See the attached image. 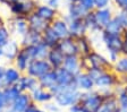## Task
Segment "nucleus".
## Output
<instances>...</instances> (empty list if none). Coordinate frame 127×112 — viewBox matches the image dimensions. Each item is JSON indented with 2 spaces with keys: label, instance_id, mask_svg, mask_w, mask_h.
Returning <instances> with one entry per match:
<instances>
[{
  "label": "nucleus",
  "instance_id": "nucleus-28",
  "mask_svg": "<svg viewBox=\"0 0 127 112\" xmlns=\"http://www.w3.org/2000/svg\"><path fill=\"white\" fill-rule=\"evenodd\" d=\"M69 112H84V111H83L82 107H81L78 103H76V104H74V105L69 107Z\"/></svg>",
  "mask_w": 127,
  "mask_h": 112
},
{
  "label": "nucleus",
  "instance_id": "nucleus-3",
  "mask_svg": "<svg viewBox=\"0 0 127 112\" xmlns=\"http://www.w3.org/2000/svg\"><path fill=\"white\" fill-rule=\"evenodd\" d=\"M89 74L94 80V86L96 90H106V88H115L119 85L118 82V75L114 70H95L91 69L89 70Z\"/></svg>",
  "mask_w": 127,
  "mask_h": 112
},
{
  "label": "nucleus",
  "instance_id": "nucleus-26",
  "mask_svg": "<svg viewBox=\"0 0 127 112\" xmlns=\"http://www.w3.org/2000/svg\"><path fill=\"white\" fill-rule=\"evenodd\" d=\"M16 103H17V110L23 111V110H25V108L27 105V97L26 96H19L17 101H16Z\"/></svg>",
  "mask_w": 127,
  "mask_h": 112
},
{
  "label": "nucleus",
  "instance_id": "nucleus-19",
  "mask_svg": "<svg viewBox=\"0 0 127 112\" xmlns=\"http://www.w3.org/2000/svg\"><path fill=\"white\" fill-rule=\"evenodd\" d=\"M112 70L117 75H127V56H119V58L114 62Z\"/></svg>",
  "mask_w": 127,
  "mask_h": 112
},
{
  "label": "nucleus",
  "instance_id": "nucleus-29",
  "mask_svg": "<svg viewBox=\"0 0 127 112\" xmlns=\"http://www.w3.org/2000/svg\"><path fill=\"white\" fill-rule=\"evenodd\" d=\"M59 1H60V0H48V5L56 9V8H58Z\"/></svg>",
  "mask_w": 127,
  "mask_h": 112
},
{
  "label": "nucleus",
  "instance_id": "nucleus-21",
  "mask_svg": "<svg viewBox=\"0 0 127 112\" xmlns=\"http://www.w3.org/2000/svg\"><path fill=\"white\" fill-rule=\"evenodd\" d=\"M41 83L43 84L44 87L52 88L53 86L57 85V76H56V71H49L41 76Z\"/></svg>",
  "mask_w": 127,
  "mask_h": 112
},
{
  "label": "nucleus",
  "instance_id": "nucleus-24",
  "mask_svg": "<svg viewBox=\"0 0 127 112\" xmlns=\"http://www.w3.org/2000/svg\"><path fill=\"white\" fill-rule=\"evenodd\" d=\"M112 6L119 10H127V0H112Z\"/></svg>",
  "mask_w": 127,
  "mask_h": 112
},
{
  "label": "nucleus",
  "instance_id": "nucleus-8",
  "mask_svg": "<svg viewBox=\"0 0 127 112\" xmlns=\"http://www.w3.org/2000/svg\"><path fill=\"white\" fill-rule=\"evenodd\" d=\"M74 84L76 86L77 90H79L81 92H87V91H92L94 90V80L91 77V75L87 71L83 70L79 74H77L75 76Z\"/></svg>",
  "mask_w": 127,
  "mask_h": 112
},
{
  "label": "nucleus",
  "instance_id": "nucleus-1",
  "mask_svg": "<svg viewBox=\"0 0 127 112\" xmlns=\"http://www.w3.org/2000/svg\"><path fill=\"white\" fill-rule=\"evenodd\" d=\"M100 39L108 52V59L114 64L119 58V56H122L124 36L123 34H111L106 31H102L100 33Z\"/></svg>",
  "mask_w": 127,
  "mask_h": 112
},
{
  "label": "nucleus",
  "instance_id": "nucleus-18",
  "mask_svg": "<svg viewBox=\"0 0 127 112\" xmlns=\"http://www.w3.org/2000/svg\"><path fill=\"white\" fill-rule=\"evenodd\" d=\"M124 29L125 28L123 27V25L119 23V21L114 15V17H112L111 21L107 24V26L103 28V31H106V32H108V33H111V34H123Z\"/></svg>",
  "mask_w": 127,
  "mask_h": 112
},
{
  "label": "nucleus",
  "instance_id": "nucleus-11",
  "mask_svg": "<svg viewBox=\"0 0 127 112\" xmlns=\"http://www.w3.org/2000/svg\"><path fill=\"white\" fill-rule=\"evenodd\" d=\"M56 76H57V84L58 85L64 86V87H69V86L75 85V76L67 69H65L64 67L56 69Z\"/></svg>",
  "mask_w": 127,
  "mask_h": 112
},
{
  "label": "nucleus",
  "instance_id": "nucleus-14",
  "mask_svg": "<svg viewBox=\"0 0 127 112\" xmlns=\"http://www.w3.org/2000/svg\"><path fill=\"white\" fill-rule=\"evenodd\" d=\"M77 44H78V49H79V57H85L87 54L93 51V43L92 40L87 35L84 36L77 37L76 39Z\"/></svg>",
  "mask_w": 127,
  "mask_h": 112
},
{
  "label": "nucleus",
  "instance_id": "nucleus-30",
  "mask_svg": "<svg viewBox=\"0 0 127 112\" xmlns=\"http://www.w3.org/2000/svg\"><path fill=\"white\" fill-rule=\"evenodd\" d=\"M122 54H123V56H127V37H124V43H123Z\"/></svg>",
  "mask_w": 127,
  "mask_h": 112
},
{
  "label": "nucleus",
  "instance_id": "nucleus-9",
  "mask_svg": "<svg viewBox=\"0 0 127 112\" xmlns=\"http://www.w3.org/2000/svg\"><path fill=\"white\" fill-rule=\"evenodd\" d=\"M68 25H69V35L75 37V39L87 35V33H89V29H87V26L85 24L84 18L69 21Z\"/></svg>",
  "mask_w": 127,
  "mask_h": 112
},
{
  "label": "nucleus",
  "instance_id": "nucleus-33",
  "mask_svg": "<svg viewBox=\"0 0 127 112\" xmlns=\"http://www.w3.org/2000/svg\"><path fill=\"white\" fill-rule=\"evenodd\" d=\"M79 1H81V0H67V2H79Z\"/></svg>",
  "mask_w": 127,
  "mask_h": 112
},
{
  "label": "nucleus",
  "instance_id": "nucleus-5",
  "mask_svg": "<svg viewBox=\"0 0 127 112\" xmlns=\"http://www.w3.org/2000/svg\"><path fill=\"white\" fill-rule=\"evenodd\" d=\"M81 93L82 92L77 90L75 85L69 86V87L64 88L59 93L55 94L56 101L60 107H71V105L78 103Z\"/></svg>",
  "mask_w": 127,
  "mask_h": 112
},
{
  "label": "nucleus",
  "instance_id": "nucleus-15",
  "mask_svg": "<svg viewBox=\"0 0 127 112\" xmlns=\"http://www.w3.org/2000/svg\"><path fill=\"white\" fill-rule=\"evenodd\" d=\"M50 69V64H48L45 61H33L30 66V72L34 76H37V77H41L44 74L49 72Z\"/></svg>",
  "mask_w": 127,
  "mask_h": 112
},
{
  "label": "nucleus",
  "instance_id": "nucleus-2",
  "mask_svg": "<svg viewBox=\"0 0 127 112\" xmlns=\"http://www.w3.org/2000/svg\"><path fill=\"white\" fill-rule=\"evenodd\" d=\"M81 58H82L83 70L85 71H89L91 69L106 71V70H112L114 68V64L109 60L108 57H104L103 54L99 53L94 50L90 52L87 56L81 57Z\"/></svg>",
  "mask_w": 127,
  "mask_h": 112
},
{
  "label": "nucleus",
  "instance_id": "nucleus-16",
  "mask_svg": "<svg viewBox=\"0 0 127 112\" xmlns=\"http://www.w3.org/2000/svg\"><path fill=\"white\" fill-rule=\"evenodd\" d=\"M35 14H36L39 17H41L43 21H45V22L53 21V19H55V17H56V15H57L56 9L52 8V7H50L49 5H41V6H39V7L36 8Z\"/></svg>",
  "mask_w": 127,
  "mask_h": 112
},
{
  "label": "nucleus",
  "instance_id": "nucleus-20",
  "mask_svg": "<svg viewBox=\"0 0 127 112\" xmlns=\"http://www.w3.org/2000/svg\"><path fill=\"white\" fill-rule=\"evenodd\" d=\"M44 41L49 44V45L51 46H57V44H58V42L60 41V39H59V36L55 33V31L52 29V27H47V28L44 29ZM44 42V43H45Z\"/></svg>",
  "mask_w": 127,
  "mask_h": 112
},
{
  "label": "nucleus",
  "instance_id": "nucleus-25",
  "mask_svg": "<svg viewBox=\"0 0 127 112\" xmlns=\"http://www.w3.org/2000/svg\"><path fill=\"white\" fill-rule=\"evenodd\" d=\"M79 3L86 9L87 11H92L95 9V5H94V0H81Z\"/></svg>",
  "mask_w": 127,
  "mask_h": 112
},
{
  "label": "nucleus",
  "instance_id": "nucleus-4",
  "mask_svg": "<svg viewBox=\"0 0 127 112\" xmlns=\"http://www.w3.org/2000/svg\"><path fill=\"white\" fill-rule=\"evenodd\" d=\"M103 102V95L99 90L94 88L92 91L82 92L78 104L84 112H98Z\"/></svg>",
  "mask_w": 127,
  "mask_h": 112
},
{
  "label": "nucleus",
  "instance_id": "nucleus-22",
  "mask_svg": "<svg viewBox=\"0 0 127 112\" xmlns=\"http://www.w3.org/2000/svg\"><path fill=\"white\" fill-rule=\"evenodd\" d=\"M115 17L119 21V23L123 25L125 29L127 28V10H119L117 9L115 11Z\"/></svg>",
  "mask_w": 127,
  "mask_h": 112
},
{
  "label": "nucleus",
  "instance_id": "nucleus-32",
  "mask_svg": "<svg viewBox=\"0 0 127 112\" xmlns=\"http://www.w3.org/2000/svg\"><path fill=\"white\" fill-rule=\"evenodd\" d=\"M116 112H127V109H124V108H118L116 110Z\"/></svg>",
  "mask_w": 127,
  "mask_h": 112
},
{
  "label": "nucleus",
  "instance_id": "nucleus-35",
  "mask_svg": "<svg viewBox=\"0 0 127 112\" xmlns=\"http://www.w3.org/2000/svg\"><path fill=\"white\" fill-rule=\"evenodd\" d=\"M14 2H18V1H22V0H13Z\"/></svg>",
  "mask_w": 127,
  "mask_h": 112
},
{
  "label": "nucleus",
  "instance_id": "nucleus-17",
  "mask_svg": "<svg viewBox=\"0 0 127 112\" xmlns=\"http://www.w3.org/2000/svg\"><path fill=\"white\" fill-rule=\"evenodd\" d=\"M64 60H65V54H64L57 46H55V49L49 53V61H50V65L55 69H58V68L63 67Z\"/></svg>",
  "mask_w": 127,
  "mask_h": 112
},
{
  "label": "nucleus",
  "instance_id": "nucleus-7",
  "mask_svg": "<svg viewBox=\"0 0 127 112\" xmlns=\"http://www.w3.org/2000/svg\"><path fill=\"white\" fill-rule=\"evenodd\" d=\"M93 15H94V19L98 27L101 31H103V28L107 26V24L114 17L115 10L112 8V6H109V7H106V8L94 9L93 10Z\"/></svg>",
  "mask_w": 127,
  "mask_h": 112
},
{
  "label": "nucleus",
  "instance_id": "nucleus-13",
  "mask_svg": "<svg viewBox=\"0 0 127 112\" xmlns=\"http://www.w3.org/2000/svg\"><path fill=\"white\" fill-rule=\"evenodd\" d=\"M52 29L55 33L59 36V39H65V37L69 36V25L67 19H57L53 21L52 25H51Z\"/></svg>",
  "mask_w": 127,
  "mask_h": 112
},
{
  "label": "nucleus",
  "instance_id": "nucleus-31",
  "mask_svg": "<svg viewBox=\"0 0 127 112\" xmlns=\"http://www.w3.org/2000/svg\"><path fill=\"white\" fill-rule=\"evenodd\" d=\"M25 112H39V111H37L34 107H31V108H29V109L25 110Z\"/></svg>",
  "mask_w": 127,
  "mask_h": 112
},
{
  "label": "nucleus",
  "instance_id": "nucleus-36",
  "mask_svg": "<svg viewBox=\"0 0 127 112\" xmlns=\"http://www.w3.org/2000/svg\"><path fill=\"white\" fill-rule=\"evenodd\" d=\"M47 1H48V0H47Z\"/></svg>",
  "mask_w": 127,
  "mask_h": 112
},
{
  "label": "nucleus",
  "instance_id": "nucleus-27",
  "mask_svg": "<svg viewBox=\"0 0 127 112\" xmlns=\"http://www.w3.org/2000/svg\"><path fill=\"white\" fill-rule=\"evenodd\" d=\"M35 94H36V99L39 100V101H47V100L51 99V95H50V94H47V93H44V92L37 91Z\"/></svg>",
  "mask_w": 127,
  "mask_h": 112
},
{
  "label": "nucleus",
  "instance_id": "nucleus-6",
  "mask_svg": "<svg viewBox=\"0 0 127 112\" xmlns=\"http://www.w3.org/2000/svg\"><path fill=\"white\" fill-rule=\"evenodd\" d=\"M57 48L66 56H79V49L78 44L75 37L67 36L65 39H61L57 44Z\"/></svg>",
  "mask_w": 127,
  "mask_h": 112
},
{
  "label": "nucleus",
  "instance_id": "nucleus-23",
  "mask_svg": "<svg viewBox=\"0 0 127 112\" xmlns=\"http://www.w3.org/2000/svg\"><path fill=\"white\" fill-rule=\"evenodd\" d=\"M95 9L106 8L109 6H112V0H94Z\"/></svg>",
  "mask_w": 127,
  "mask_h": 112
},
{
  "label": "nucleus",
  "instance_id": "nucleus-10",
  "mask_svg": "<svg viewBox=\"0 0 127 112\" xmlns=\"http://www.w3.org/2000/svg\"><path fill=\"white\" fill-rule=\"evenodd\" d=\"M63 67L68 70L69 72H71L74 76H76L77 74L83 71L82 58L79 56H66Z\"/></svg>",
  "mask_w": 127,
  "mask_h": 112
},
{
  "label": "nucleus",
  "instance_id": "nucleus-34",
  "mask_svg": "<svg viewBox=\"0 0 127 112\" xmlns=\"http://www.w3.org/2000/svg\"><path fill=\"white\" fill-rule=\"evenodd\" d=\"M123 36H124V37H127V28L124 29V32H123Z\"/></svg>",
  "mask_w": 127,
  "mask_h": 112
},
{
  "label": "nucleus",
  "instance_id": "nucleus-12",
  "mask_svg": "<svg viewBox=\"0 0 127 112\" xmlns=\"http://www.w3.org/2000/svg\"><path fill=\"white\" fill-rule=\"evenodd\" d=\"M67 9H68V13H67L66 19L68 22L73 21V19L84 18V16L89 13L79 2H69Z\"/></svg>",
  "mask_w": 127,
  "mask_h": 112
}]
</instances>
